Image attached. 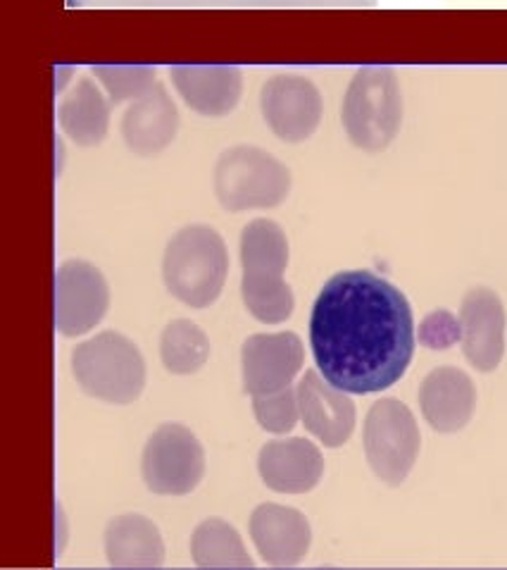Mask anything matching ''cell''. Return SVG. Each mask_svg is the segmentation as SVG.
Listing matches in <instances>:
<instances>
[{"mask_svg":"<svg viewBox=\"0 0 507 570\" xmlns=\"http://www.w3.org/2000/svg\"><path fill=\"white\" fill-rule=\"evenodd\" d=\"M415 344L410 301L377 273H338L315 298L312 356L338 390L375 394L394 387L408 371Z\"/></svg>","mask_w":507,"mask_h":570,"instance_id":"cell-1","label":"cell"},{"mask_svg":"<svg viewBox=\"0 0 507 570\" xmlns=\"http://www.w3.org/2000/svg\"><path fill=\"white\" fill-rule=\"evenodd\" d=\"M241 296L248 313L265 325L289 321L296 296L286 284L289 267V239L286 232L267 217H258L241 232Z\"/></svg>","mask_w":507,"mask_h":570,"instance_id":"cell-2","label":"cell"},{"mask_svg":"<svg viewBox=\"0 0 507 570\" xmlns=\"http://www.w3.org/2000/svg\"><path fill=\"white\" fill-rule=\"evenodd\" d=\"M229 275L227 244L208 225H189L167 242L162 279L183 306L208 308L222 294Z\"/></svg>","mask_w":507,"mask_h":570,"instance_id":"cell-3","label":"cell"},{"mask_svg":"<svg viewBox=\"0 0 507 570\" xmlns=\"http://www.w3.org/2000/svg\"><path fill=\"white\" fill-rule=\"evenodd\" d=\"M72 373L89 396L115 406L133 404L146 387V361L139 346L112 330L74 348Z\"/></svg>","mask_w":507,"mask_h":570,"instance_id":"cell-4","label":"cell"},{"mask_svg":"<svg viewBox=\"0 0 507 570\" xmlns=\"http://www.w3.org/2000/svg\"><path fill=\"white\" fill-rule=\"evenodd\" d=\"M215 196L229 213L281 206L291 191V173L258 146H233L215 165Z\"/></svg>","mask_w":507,"mask_h":570,"instance_id":"cell-5","label":"cell"},{"mask_svg":"<svg viewBox=\"0 0 507 570\" xmlns=\"http://www.w3.org/2000/svg\"><path fill=\"white\" fill-rule=\"evenodd\" d=\"M341 120L348 139L369 154L396 139L402 122V98L396 72L388 67H362L344 98Z\"/></svg>","mask_w":507,"mask_h":570,"instance_id":"cell-6","label":"cell"},{"mask_svg":"<svg viewBox=\"0 0 507 570\" xmlns=\"http://www.w3.org/2000/svg\"><path fill=\"white\" fill-rule=\"evenodd\" d=\"M365 456L375 475L398 488L419 456L421 434L412 411L398 399H379L369 409L362 430Z\"/></svg>","mask_w":507,"mask_h":570,"instance_id":"cell-7","label":"cell"},{"mask_svg":"<svg viewBox=\"0 0 507 570\" xmlns=\"http://www.w3.org/2000/svg\"><path fill=\"white\" fill-rule=\"evenodd\" d=\"M141 471L153 494L183 497L198 488L206 473V449L189 428L160 425L146 442Z\"/></svg>","mask_w":507,"mask_h":570,"instance_id":"cell-8","label":"cell"},{"mask_svg":"<svg viewBox=\"0 0 507 570\" xmlns=\"http://www.w3.org/2000/svg\"><path fill=\"white\" fill-rule=\"evenodd\" d=\"M110 306V287L96 265L67 261L56 273V330L79 337L100 325Z\"/></svg>","mask_w":507,"mask_h":570,"instance_id":"cell-9","label":"cell"},{"mask_svg":"<svg viewBox=\"0 0 507 570\" xmlns=\"http://www.w3.org/2000/svg\"><path fill=\"white\" fill-rule=\"evenodd\" d=\"M260 110L275 137L289 144L310 139L322 122V94L298 75H275L260 91Z\"/></svg>","mask_w":507,"mask_h":570,"instance_id":"cell-10","label":"cell"},{"mask_svg":"<svg viewBox=\"0 0 507 570\" xmlns=\"http://www.w3.org/2000/svg\"><path fill=\"white\" fill-rule=\"evenodd\" d=\"M306 363V348L296 332L252 334L241 348L243 390L269 394L289 387Z\"/></svg>","mask_w":507,"mask_h":570,"instance_id":"cell-11","label":"cell"},{"mask_svg":"<svg viewBox=\"0 0 507 570\" xmlns=\"http://www.w3.org/2000/svg\"><path fill=\"white\" fill-rule=\"evenodd\" d=\"M298 406L302 425L325 446L338 449L350 440L355 415H358L352 399L348 392L334 387L319 371L302 375L298 384Z\"/></svg>","mask_w":507,"mask_h":570,"instance_id":"cell-12","label":"cell"},{"mask_svg":"<svg viewBox=\"0 0 507 570\" xmlns=\"http://www.w3.org/2000/svg\"><path fill=\"white\" fill-rule=\"evenodd\" d=\"M463 354L481 373H494L505 354V306L496 292L471 289L460 306Z\"/></svg>","mask_w":507,"mask_h":570,"instance_id":"cell-13","label":"cell"},{"mask_svg":"<svg viewBox=\"0 0 507 570\" xmlns=\"http://www.w3.org/2000/svg\"><path fill=\"white\" fill-rule=\"evenodd\" d=\"M248 530L265 563L275 568L298 566L312 542L308 518L298 509L281 504L258 507L250 515Z\"/></svg>","mask_w":507,"mask_h":570,"instance_id":"cell-14","label":"cell"},{"mask_svg":"<svg viewBox=\"0 0 507 570\" xmlns=\"http://www.w3.org/2000/svg\"><path fill=\"white\" fill-rule=\"evenodd\" d=\"M169 79L183 104L202 117L229 115L243 91V75L233 65H175Z\"/></svg>","mask_w":507,"mask_h":570,"instance_id":"cell-15","label":"cell"},{"mask_svg":"<svg viewBox=\"0 0 507 570\" xmlns=\"http://www.w3.org/2000/svg\"><path fill=\"white\" fill-rule=\"evenodd\" d=\"M258 471L272 492L306 494L322 480L325 456L310 440H272L260 449Z\"/></svg>","mask_w":507,"mask_h":570,"instance_id":"cell-16","label":"cell"},{"mask_svg":"<svg viewBox=\"0 0 507 570\" xmlns=\"http://www.w3.org/2000/svg\"><path fill=\"white\" fill-rule=\"evenodd\" d=\"M419 409L436 432H460L477 409L475 382L460 367H436L421 382Z\"/></svg>","mask_w":507,"mask_h":570,"instance_id":"cell-17","label":"cell"},{"mask_svg":"<svg viewBox=\"0 0 507 570\" xmlns=\"http://www.w3.org/2000/svg\"><path fill=\"white\" fill-rule=\"evenodd\" d=\"M179 129V110L160 81L141 98L133 100L122 117V139L131 154L158 156L175 141Z\"/></svg>","mask_w":507,"mask_h":570,"instance_id":"cell-18","label":"cell"},{"mask_svg":"<svg viewBox=\"0 0 507 570\" xmlns=\"http://www.w3.org/2000/svg\"><path fill=\"white\" fill-rule=\"evenodd\" d=\"M106 557L112 568H160L165 563L162 534L146 515H120L108 523Z\"/></svg>","mask_w":507,"mask_h":570,"instance_id":"cell-19","label":"cell"},{"mask_svg":"<svg viewBox=\"0 0 507 570\" xmlns=\"http://www.w3.org/2000/svg\"><path fill=\"white\" fill-rule=\"evenodd\" d=\"M112 100L100 94L89 77H81L58 106L62 131L79 146H98L110 127Z\"/></svg>","mask_w":507,"mask_h":570,"instance_id":"cell-20","label":"cell"},{"mask_svg":"<svg viewBox=\"0 0 507 570\" xmlns=\"http://www.w3.org/2000/svg\"><path fill=\"white\" fill-rule=\"evenodd\" d=\"M191 557L198 568L208 570H241L252 568L248 549L239 530L229 525L222 518H208L191 534Z\"/></svg>","mask_w":507,"mask_h":570,"instance_id":"cell-21","label":"cell"},{"mask_svg":"<svg viewBox=\"0 0 507 570\" xmlns=\"http://www.w3.org/2000/svg\"><path fill=\"white\" fill-rule=\"evenodd\" d=\"M210 356V340L193 321H172L160 337V358L167 373L172 375H193Z\"/></svg>","mask_w":507,"mask_h":570,"instance_id":"cell-22","label":"cell"},{"mask_svg":"<svg viewBox=\"0 0 507 570\" xmlns=\"http://www.w3.org/2000/svg\"><path fill=\"white\" fill-rule=\"evenodd\" d=\"M91 72L106 87L112 106L141 98L156 83V67L148 65H96Z\"/></svg>","mask_w":507,"mask_h":570,"instance_id":"cell-23","label":"cell"},{"mask_svg":"<svg viewBox=\"0 0 507 570\" xmlns=\"http://www.w3.org/2000/svg\"><path fill=\"white\" fill-rule=\"evenodd\" d=\"M252 413L262 430L272 434H289L300 421L298 390L291 384L284 390L252 396Z\"/></svg>","mask_w":507,"mask_h":570,"instance_id":"cell-24","label":"cell"},{"mask_svg":"<svg viewBox=\"0 0 507 570\" xmlns=\"http://www.w3.org/2000/svg\"><path fill=\"white\" fill-rule=\"evenodd\" d=\"M417 340L429 348H450L453 344L463 342L460 317H455L448 311H436L427 315L419 325Z\"/></svg>","mask_w":507,"mask_h":570,"instance_id":"cell-25","label":"cell"}]
</instances>
